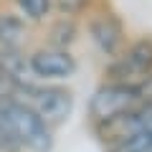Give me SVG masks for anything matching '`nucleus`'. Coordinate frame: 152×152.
Wrapping results in <instances>:
<instances>
[{"label": "nucleus", "mask_w": 152, "mask_h": 152, "mask_svg": "<svg viewBox=\"0 0 152 152\" xmlns=\"http://www.w3.org/2000/svg\"><path fill=\"white\" fill-rule=\"evenodd\" d=\"M89 36L104 56H117L124 43V28L114 15H99L89 23Z\"/></svg>", "instance_id": "7"}, {"label": "nucleus", "mask_w": 152, "mask_h": 152, "mask_svg": "<svg viewBox=\"0 0 152 152\" xmlns=\"http://www.w3.org/2000/svg\"><path fill=\"white\" fill-rule=\"evenodd\" d=\"M109 81L124 84H142L152 74V41L142 38L134 41L127 51H119L109 64Z\"/></svg>", "instance_id": "4"}, {"label": "nucleus", "mask_w": 152, "mask_h": 152, "mask_svg": "<svg viewBox=\"0 0 152 152\" xmlns=\"http://www.w3.org/2000/svg\"><path fill=\"white\" fill-rule=\"evenodd\" d=\"M15 3L28 20H43L53 5V0H15Z\"/></svg>", "instance_id": "11"}, {"label": "nucleus", "mask_w": 152, "mask_h": 152, "mask_svg": "<svg viewBox=\"0 0 152 152\" xmlns=\"http://www.w3.org/2000/svg\"><path fill=\"white\" fill-rule=\"evenodd\" d=\"M31 71L36 79H69L76 74V58L69 53V48L46 46L28 56Z\"/></svg>", "instance_id": "5"}, {"label": "nucleus", "mask_w": 152, "mask_h": 152, "mask_svg": "<svg viewBox=\"0 0 152 152\" xmlns=\"http://www.w3.org/2000/svg\"><path fill=\"white\" fill-rule=\"evenodd\" d=\"M109 152H152V129H140L129 137L112 142Z\"/></svg>", "instance_id": "10"}, {"label": "nucleus", "mask_w": 152, "mask_h": 152, "mask_svg": "<svg viewBox=\"0 0 152 152\" xmlns=\"http://www.w3.org/2000/svg\"><path fill=\"white\" fill-rule=\"evenodd\" d=\"M26 43V20L15 13H0V46L23 48Z\"/></svg>", "instance_id": "8"}, {"label": "nucleus", "mask_w": 152, "mask_h": 152, "mask_svg": "<svg viewBox=\"0 0 152 152\" xmlns=\"http://www.w3.org/2000/svg\"><path fill=\"white\" fill-rule=\"evenodd\" d=\"M20 96H26L23 102L31 104L51 129L66 124V119L74 112V94L66 86H31Z\"/></svg>", "instance_id": "3"}, {"label": "nucleus", "mask_w": 152, "mask_h": 152, "mask_svg": "<svg viewBox=\"0 0 152 152\" xmlns=\"http://www.w3.org/2000/svg\"><path fill=\"white\" fill-rule=\"evenodd\" d=\"M79 36V26L71 15H64L51 26V33H48V46H58V48H69L71 43L76 41Z\"/></svg>", "instance_id": "9"}, {"label": "nucleus", "mask_w": 152, "mask_h": 152, "mask_svg": "<svg viewBox=\"0 0 152 152\" xmlns=\"http://www.w3.org/2000/svg\"><path fill=\"white\" fill-rule=\"evenodd\" d=\"M89 5V0H56V8H58L64 15H79L84 8Z\"/></svg>", "instance_id": "12"}, {"label": "nucleus", "mask_w": 152, "mask_h": 152, "mask_svg": "<svg viewBox=\"0 0 152 152\" xmlns=\"http://www.w3.org/2000/svg\"><path fill=\"white\" fill-rule=\"evenodd\" d=\"M0 117L5 119L18 147H26L31 152H51L53 150V129L20 96H10L5 102H0Z\"/></svg>", "instance_id": "1"}, {"label": "nucleus", "mask_w": 152, "mask_h": 152, "mask_svg": "<svg viewBox=\"0 0 152 152\" xmlns=\"http://www.w3.org/2000/svg\"><path fill=\"white\" fill-rule=\"evenodd\" d=\"M145 102L137 84H124V81H107L91 94L89 99V117L94 124H107L122 114L132 112L137 104Z\"/></svg>", "instance_id": "2"}, {"label": "nucleus", "mask_w": 152, "mask_h": 152, "mask_svg": "<svg viewBox=\"0 0 152 152\" xmlns=\"http://www.w3.org/2000/svg\"><path fill=\"white\" fill-rule=\"evenodd\" d=\"M0 74L15 86L18 96L26 94L33 86V71H31V61L20 48H3L0 46Z\"/></svg>", "instance_id": "6"}, {"label": "nucleus", "mask_w": 152, "mask_h": 152, "mask_svg": "<svg viewBox=\"0 0 152 152\" xmlns=\"http://www.w3.org/2000/svg\"><path fill=\"white\" fill-rule=\"evenodd\" d=\"M10 96H18V91H15V86L8 81L5 76L0 74V102H5V99H10Z\"/></svg>", "instance_id": "13"}]
</instances>
